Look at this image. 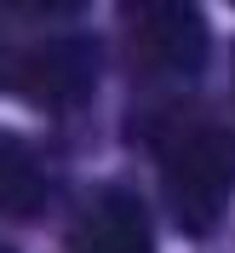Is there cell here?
<instances>
[{
	"instance_id": "obj_1",
	"label": "cell",
	"mask_w": 235,
	"mask_h": 253,
	"mask_svg": "<svg viewBox=\"0 0 235 253\" xmlns=\"http://www.w3.org/2000/svg\"><path fill=\"white\" fill-rule=\"evenodd\" d=\"M155 161H161V190L184 236H206L224 219L235 196V132L206 115H161L155 126Z\"/></svg>"
},
{
	"instance_id": "obj_2",
	"label": "cell",
	"mask_w": 235,
	"mask_h": 253,
	"mask_svg": "<svg viewBox=\"0 0 235 253\" xmlns=\"http://www.w3.org/2000/svg\"><path fill=\"white\" fill-rule=\"evenodd\" d=\"M126 46L143 75H201L206 52H212V29H206L201 6L189 0H132L121 12Z\"/></svg>"
},
{
	"instance_id": "obj_3",
	"label": "cell",
	"mask_w": 235,
	"mask_h": 253,
	"mask_svg": "<svg viewBox=\"0 0 235 253\" xmlns=\"http://www.w3.org/2000/svg\"><path fill=\"white\" fill-rule=\"evenodd\" d=\"M92 86H98V41L86 35H52L17 63V92L40 110H80Z\"/></svg>"
},
{
	"instance_id": "obj_4",
	"label": "cell",
	"mask_w": 235,
	"mask_h": 253,
	"mask_svg": "<svg viewBox=\"0 0 235 253\" xmlns=\"http://www.w3.org/2000/svg\"><path fill=\"white\" fill-rule=\"evenodd\" d=\"M69 253H155L149 207L121 184L86 196L69 224Z\"/></svg>"
},
{
	"instance_id": "obj_5",
	"label": "cell",
	"mask_w": 235,
	"mask_h": 253,
	"mask_svg": "<svg viewBox=\"0 0 235 253\" xmlns=\"http://www.w3.org/2000/svg\"><path fill=\"white\" fill-rule=\"evenodd\" d=\"M46 202V173H40V156L17 132H0V213L6 219H23Z\"/></svg>"
},
{
	"instance_id": "obj_6",
	"label": "cell",
	"mask_w": 235,
	"mask_h": 253,
	"mask_svg": "<svg viewBox=\"0 0 235 253\" xmlns=\"http://www.w3.org/2000/svg\"><path fill=\"white\" fill-rule=\"evenodd\" d=\"M0 253H6V248H0Z\"/></svg>"
}]
</instances>
